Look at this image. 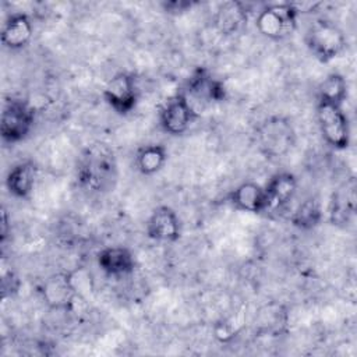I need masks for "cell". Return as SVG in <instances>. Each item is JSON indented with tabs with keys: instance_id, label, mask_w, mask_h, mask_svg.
Here are the masks:
<instances>
[{
	"instance_id": "obj_1",
	"label": "cell",
	"mask_w": 357,
	"mask_h": 357,
	"mask_svg": "<svg viewBox=\"0 0 357 357\" xmlns=\"http://www.w3.org/2000/svg\"><path fill=\"white\" fill-rule=\"evenodd\" d=\"M77 180L82 188L91 192L112 190L117 180V163L113 151L99 142L89 145L78 160Z\"/></svg>"
},
{
	"instance_id": "obj_2",
	"label": "cell",
	"mask_w": 357,
	"mask_h": 357,
	"mask_svg": "<svg viewBox=\"0 0 357 357\" xmlns=\"http://www.w3.org/2000/svg\"><path fill=\"white\" fill-rule=\"evenodd\" d=\"M304 40L311 54L321 63H329L340 56L347 45L343 31L325 18H318L308 25Z\"/></svg>"
},
{
	"instance_id": "obj_3",
	"label": "cell",
	"mask_w": 357,
	"mask_h": 357,
	"mask_svg": "<svg viewBox=\"0 0 357 357\" xmlns=\"http://www.w3.org/2000/svg\"><path fill=\"white\" fill-rule=\"evenodd\" d=\"M298 13L300 10L294 3L268 4L257 14L255 28L262 36L280 40L296 29Z\"/></svg>"
},
{
	"instance_id": "obj_4",
	"label": "cell",
	"mask_w": 357,
	"mask_h": 357,
	"mask_svg": "<svg viewBox=\"0 0 357 357\" xmlns=\"http://www.w3.org/2000/svg\"><path fill=\"white\" fill-rule=\"evenodd\" d=\"M35 110L21 99H8L3 105L0 134L4 142L17 144L25 139L33 128Z\"/></svg>"
},
{
	"instance_id": "obj_5",
	"label": "cell",
	"mask_w": 357,
	"mask_h": 357,
	"mask_svg": "<svg viewBox=\"0 0 357 357\" xmlns=\"http://www.w3.org/2000/svg\"><path fill=\"white\" fill-rule=\"evenodd\" d=\"M317 120L325 142L343 151L350 145V123L343 106L317 102Z\"/></svg>"
},
{
	"instance_id": "obj_6",
	"label": "cell",
	"mask_w": 357,
	"mask_h": 357,
	"mask_svg": "<svg viewBox=\"0 0 357 357\" xmlns=\"http://www.w3.org/2000/svg\"><path fill=\"white\" fill-rule=\"evenodd\" d=\"M42 301L56 311H71L78 297V290L71 272H56L47 276L39 286Z\"/></svg>"
},
{
	"instance_id": "obj_7",
	"label": "cell",
	"mask_w": 357,
	"mask_h": 357,
	"mask_svg": "<svg viewBox=\"0 0 357 357\" xmlns=\"http://www.w3.org/2000/svg\"><path fill=\"white\" fill-rule=\"evenodd\" d=\"M197 117V109L188 100L185 93L180 91L165 102L159 113V124L169 135H181Z\"/></svg>"
},
{
	"instance_id": "obj_8",
	"label": "cell",
	"mask_w": 357,
	"mask_h": 357,
	"mask_svg": "<svg viewBox=\"0 0 357 357\" xmlns=\"http://www.w3.org/2000/svg\"><path fill=\"white\" fill-rule=\"evenodd\" d=\"M103 98L117 114L131 113L138 102V86L134 74L127 71L114 74L103 88Z\"/></svg>"
},
{
	"instance_id": "obj_9",
	"label": "cell",
	"mask_w": 357,
	"mask_h": 357,
	"mask_svg": "<svg viewBox=\"0 0 357 357\" xmlns=\"http://www.w3.org/2000/svg\"><path fill=\"white\" fill-rule=\"evenodd\" d=\"M183 92L190 102L219 103L226 99L225 84L219 78L213 77L206 67H197L191 73Z\"/></svg>"
},
{
	"instance_id": "obj_10",
	"label": "cell",
	"mask_w": 357,
	"mask_h": 357,
	"mask_svg": "<svg viewBox=\"0 0 357 357\" xmlns=\"http://www.w3.org/2000/svg\"><path fill=\"white\" fill-rule=\"evenodd\" d=\"M148 238L159 243H176L181 236V223L176 211L167 205L156 206L146 223Z\"/></svg>"
},
{
	"instance_id": "obj_11",
	"label": "cell",
	"mask_w": 357,
	"mask_h": 357,
	"mask_svg": "<svg viewBox=\"0 0 357 357\" xmlns=\"http://www.w3.org/2000/svg\"><path fill=\"white\" fill-rule=\"evenodd\" d=\"M294 131L289 120L283 117H272L261 124L258 139L262 149L268 155H282L293 144Z\"/></svg>"
},
{
	"instance_id": "obj_12",
	"label": "cell",
	"mask_w": 357,
	"mask_h": 357,
	"mask_svg": "<svg viewBox=\"0 0 357 357\" xmlns=\"http://www.w3.org/2000/svg\"><path fill=\"white\" fill-rule=\"evenodd\" d=\"M297 177L290 172L275 173L264 185L266 195V212L283 209L297 192Z\"/></svg>"
},
{
	"instance_id": "obj_13",
	"label": "cell",
	"mask_w": 357,
	"mask_h": 357,
	"mask_svg": "<svg viewBox=\"0 0 357 357\" xmlns=\"http://www.w3.org/2000/svg\"><path fill=\"white\" fill-rule=\"evenodd\" d=\"M100 271L110 278H124L134 272L135 258L131 250L123 245H109L96 255Z\"/></svg>"
},
{
	"instance_id": "obj_14",
	"label": "cell",
	"mask_w": 357,
	"mask_h": 357,
	"mask_svg": "<svg viewBox=\"0 0 357 357\" xmlns=\"http://www.w3.org/2000/svg\"><path fill=\"white\" fill-rule=\"evenodd\" d=\"M230 205L241 212L264 213L266 212V195L262 185L254 181H244L231 190L227 195Z\"/></svg>"
},
{
	"instance_id": "obj_15",
	"label": "cell",
	"mask_w": 357,
	"mask_h": 357,
	"mask_svg": "<svg viewBox=\"0 0 357 357\" xmlns=\"http://www.w3.org/2000/svg\"><path fill=\"white\" fill-rule=\"evenodd\" d=\"M38 177V166L33 160H22L15 163L6 176V188L10 195L18 199H26L35 187Z\"/></svg>"
},
{
	"instance_id": "obj_16",
	"label": "cell",
	"mask_w": 357,
	"mask_h": 357,
	"mask_svg": "<svg viewBox=\"0 0 357 357\" xmlns=\"http://www.w3.org/2000/svg\"><path fill=\"white\" fill-rule=\"evenodd\" d=\"M33 36V25L25 13L11 14L1 28V43L10 50L25 47Z\"/></svg>"
},
{
	"instance_id": "obj_17",
	"label": "cell",
	"mask_w": 357,
	"mask_h": 357,
	"mask_svg": "<svg viewBox=\"0 0 357 357\" xmlns=\"http://www.w3.org/2000/svg\"><path fill=\"white\" fill-rule=\"evenodd\" d=\"M247 22V10L240 1H225L215 17L216 28L225 35L237 33Z\"/></svg>"
},
{
	"instance_id": "obj_18",
	"label": "cell",
	"mask_w": 357,
	"mask_h": 357,
	"mask_svg": "<svg viewBox=\"0 0 357 357\" xmlns=\"http://www.w3.org/2000/svg\"><path fill=\"white\" fill-rule=\"evenodd\" d=\"M167 149L162 144H149L137 151L135 166L144 176L156 174L167 162Z\"/></svg>"
},
{
	"instance_id": "obj_19",
	"label": "cell",
	"mask_w": 357,
	"mask_h": 357,
	"mask_svg": "<svg viewBox=\"0 0 357 357\" xmlns=\"http://www.w3.org/2000/svg\"><path fill=\"white\" fill-rule=\"evenodd\" d=\"M324 219L321 201L317 197H308L297 205L290 216V223L300 230L315 229Z\"/></svg>"
},
{
	"instance_id": "obj_20",
	"label": "cell",
	"mask_w": 357,
	"mask_h": 357,
	"mask_svg": "<svg viewBox=\"0 0 357 357\" xmlns=\"http://www.w3.org/2000/svg\"><path fill=\"white\" fill-rule=\"evenodd\" d=\"M317 99L318 102L343 106L344 100L347 99L346 78L339 73L328 74L318 86Z\"/></svg>"
},
{
	"instance_id": "obj_21",
	"label": "cell",
	"mask_w": 357,
	"mask_h": 357,
	"mask_svg": "<svg viewBox=\"0 0 357 357\" xmlns=\"http://www.w3.org/2000/svg\"><path fill=\"white\" fill-rule=\"evenodd\" d=\"M354 204H356L354 187L347 188L346 185V190H337L336 192H333L331 208H329L331 222L333 225L347 223L350 216L354 213Z\"/></svg>"
},
{
	"instance_id": "obj_22",
	"label": "cell",
	"mask_w": 357,
	"mask_h": 357,
	"mask_svg": "<svg viewBox=\"0 0 357 357\" xmlns=\"http://www.w3.org/2000/svg\"><path fill=\"white\" fill-rule=\"evenodd\" d=\"M195 3L194 1H188V0H173V1H165L162 3L163 8L166 13L170 14H181L185 13L187 10H190Z\"/></svg>"
},
{
	"instance_id": "obj_23",
	"label": "cell",
	"mask_w": 357,
	"mask_h": 357,
	"mask_svg": "<svg viewBox=\"0 0 357 357\" xmlns=\"http://www.w3.org/2000/svg\"><path fill=\"white\" fill-rule=\"evenodd\" d=\"M8 234V215H7V211L3 208L1 209V243H4L6 237Z\"/></svg>"
}]
</instances>
